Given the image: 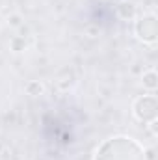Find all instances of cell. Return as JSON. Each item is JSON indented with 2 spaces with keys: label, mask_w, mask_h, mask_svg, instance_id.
<instances>
[{
  "label": "cell",
  "mask_w": 158,
  "mask_h": 160,
  "mask_svg": "<svg viewBox=\"0 0 158 160\" xmlns=\"http://www.w3.org/2000/svg\"><path fill=\"white\" fill-rule=\"evenodd\" d=\"M93 160H147L143 145L130 136H114L95 153Z\"/></svg>",
  "instance_id": "1"
},
{
  "label": "cell",
  "mask_w": 158,
  "mask_h": 160,
  "mask_svg": "<svg viewBox=\"0 0 158 160\" xmlns=\"http://www.w3.org/2000/svg\"><path fill=\"white\" fill-rule=\"evenodd\" d=\"M132 114L141 123H153L158 118V101L155 95H141L132 102Z\"/></svg>",
  "instance_id": "2"
},
{
  "label": "cell",
  "mask_w": 158,
  "mask_h": 160,
  "mask_svg": "<svg viewBox=\"0 0 158 160\" xmlns=\"http://www.w3.org/2000/svg\"><path fill=\"white\" fill-rule=\"evenodd\" d=\"M134 34L136 38L147 45H155L158 39V19L156 15L147 13L138 17V21L134 22Z\"/></svg>",
  "instance_id": "3"
},
{
  "label": "cell",
  "mask_w": 158,
  "mask_h": 160,
  "mask_svg": "<svg viewBox=\"0 0 158 160\" xmlns=\"http://www.w3.org/2000/svg\"><path fill=\"white\" fill-rule=\"evenodd\" d=\"M116 11H117V15L123 19V21H134V19L138 17V9H136V6H134L132 2H128V0L119 2L117 8H116Z\"/></svg>",
  "instance_id": "4"
},
{
  "label": "cell",
  "mask_w": 158,
  "mask_h": 160,
  "mask_svg": "<svg viewBox=\"0 0 158 160\" xmlns=\"http://www.w3.org/2000/svg\"><path fill=\"white\" fill-rule=\"evenodd\" d=\"M141 86L147 91H155L158 88V75H156L155 69H149V71H145L141 75Z\"/></svg>",
  "instance_id": "5"
},
{
  "label": "cell",
  "mask_w": 158,
  "mask_h": 160,
  "mask_svg": "<svg viewBox=\"0 0 158 160\" xmlns=\"http://www.w3.org/2000/svg\"><path fill=\"white\" fill-rule=\"evenodd\" d=\"M24 91L30 95V97H39L45 93V84L39 80H30L26 86H24Z\"/></svg>",
  "instance_id": "6"
},
{
  "label": "cell",
  "mask_w": 158,
  "mask_h": 160,
  "mask_svg": "<svg viewBox=\"0 0 158 160\" xmlns=\"http://www.w3.org/2000/svg\"><path fill=\"white\" fill-rule=\"evenodd\" d=\"M24 45H26V41H24V39H13V43H11V47H13V50H15V52H21V48L24 50V48H26Z\"/></svg>",
  "instance_id": "7"
}]
</instances>
